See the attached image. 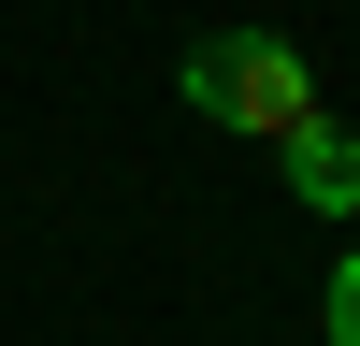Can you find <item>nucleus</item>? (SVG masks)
Masks as SVG:
<instances>
[{
	"label": "nucleus",
	"instance_id": "1",
	"mask_svg": "<svg viewBox=\"0 0 360 346\" xmlns=\"http://www.w3.org/2000/svg\"><path fill=\"white\" fill-rule=\"evenodd\" d=\"M173 86H188L202 130H245V144H288V130L317 115V72H303V44H288V29H202Z\"/></svg>",
	"mask_w": 360,
	"mask_h": 346
},
{
	"label": "nucleus",
	"instance_id": "2",
	"mask_svg": "<svg viewBox=\"0 0 360 346\" xmlns=\"http://www.w3.org/2000/svg\"><path fill=\"white\" fill-rule=\"evenodd\" d=\"M274 159H288V202H303V217H360V130L346 115H303Z\"/></svg>",
	"mask_w": 360,
	"mask_h": 346
},
{
	"label": "nucleus",
	"instance_id": "3",
	"mask_svg": "<svg viewBox=\"0 0 360 346\" xmlns=\"http://www.w3.org/2000/svg\"><path fill=\"white\" fill-rule=\"evenodd\" d=\"M317 332H332V346H360V245L332 260V288H317Z\"/></svg>",
	"mask_w": 360,
	"mask_h": 346
}]
</instances>
